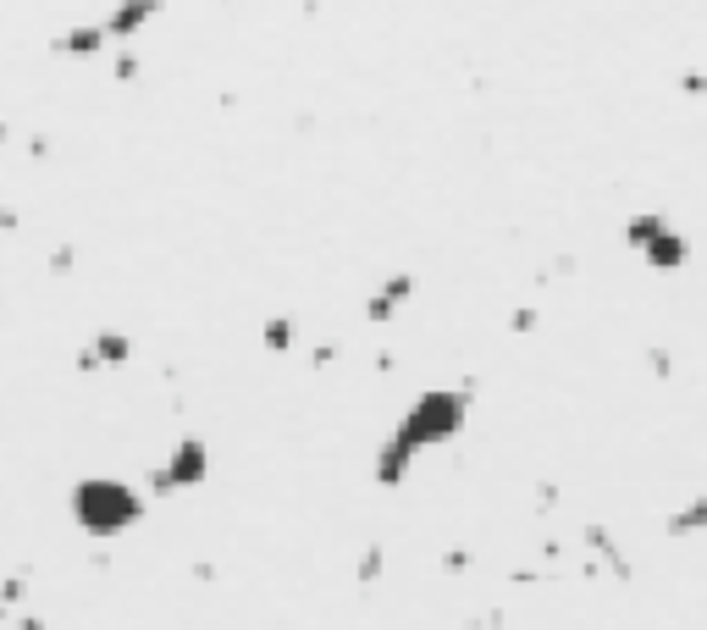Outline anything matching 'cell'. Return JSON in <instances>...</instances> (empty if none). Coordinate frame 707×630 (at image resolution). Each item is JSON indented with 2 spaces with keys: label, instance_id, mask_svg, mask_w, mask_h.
I'll return each mask as SVG.
<instances>
[{
  "label": "cell",
  "instance_id": "obj_4",
  "mask_svg": "<svg viewBox=\"0 0 707 630\" xmlns=\"http://www.w3.org/2000/svg\"><path fill=\"white\" fill-rule=\"evenodd\" d=\"M128 360H134V337L106 326V332H95V337L78 348V360H72V365H78V376H95V371H122Z\"/></svg>",
  "mask_w": 707,
  "mask_h": 630
},
{
  "label": "cell",
  "instance_id": "obj_24",
  "mask_svg": "<svg viewBox=\"0 0 707 630\" xmlns=\"http://www.w3.org/2000/svg\"><path fill=\"white\" fill-rule=\"evenodd\" d=\"M17 630H50V626H45L39 614H17Z\"/></svg>",
  "mask_w": 707,
  "mask_h": 630
},
{
  "label": "cell",
  "instance_id": "obj_10",
  "mask_svg": "<svg viewBox=\"0 0 707 630\" xmlns=\"http://www.w3.org/2000/svg\"><path fill=\"white\" fill-rule=\"evenodd\" d=\"M664 537H707V492H691L680 509H669Z\"/></svg>",
  "mask_w": 707,
  "mask_h": 630
},
{
  "label": "cell",
  "instance_id": "obj_15",
  "mask_svg": "<svg viewBox=\"0 0 707 630\" xmlns=\"http://www.w3.org/2000/svg\"><path fill=\"white\" fill-rule=\"evenodd\" d=\"M45 272H50V277H72V272H78V249H72V244H50Z\"/></svg>",
  "mask_w": 707,
  "mask_h": 630
},
{
  "label": "cell",
  "instance_id": "obj_2",
  "mask_svg": "<svg viewBox=\"0 0 707 630\" xmlns=\"http://www.w3.org/2000/svg\"><path fill=\"white\" fill-rule=\"evenodd\" d=\"M67 514H72V525L84 537L111 542V537H128L134 525H144L149 492L134 486V481H122V475H84L67 492Z\"/></svg>",
  "mask_w": 707,
  "mask_h": 630
},
{
  "label": "cell",
  "instance_id": "obj_14",
  "mask_svg": "<svg viewBox=\"0 0 707 630\" xmlns=\"http://www.w3.org/2000/svg\"><path fill=\"white\" fill-rule=\"evenodd\" d=\"M111 78H117V83H139L144 78L139 50H111Z\"/></svg>",
  "mask_w": 707,
  "mask_h": 630
},
{
  "label": "cell",
  "instance_id": "obj_11",
  "mask_svg": "<svg viewBox=\"0 0 707 630\" xmlns=\"http://www.w3.org/2000/svg\"><path fill=\"white\" fill-rule=\"evenodd\" d=\"M298 315H266V326H261V348L266 354H293L298 348Z\"/></svg>",
  "mask_w": 707,
  "mask_h": 630
},
{
  "label": "cell",
  "instance_id": "obj_7",
  "mask_svg": "<svg viewBox=\"0 0 707 630\" xmlns=\"http://www.w3.org/2000/svg\"><path fill=\"white\" fill-rule=\"evenodd\" d=\"M641 260H647L658 277H675V272H686V266H691V238H686L680 227H664V233L641 249Z\"/></svg>",
  "mask_w": 707,
  "mask_h": 630
},
{
  "label": "cell",
  "instance_id": "obj_18",
  "mask_svg": "<svg viewBox=\"0 0 707 630\" xmlns=\"http://www.w3.org/2000/svg\"><path fill=\"white\" fill-rule=\"evenodd\" d=\"M537 326H542V311H537V305H520V311L509 315V332H514V337H531Z\"/></svg>",
  "mask_w": 707,
  "mask_h": 630
},
{
  "label": "cell",
  "instance_id": "obj_12",
  "mask_svg": "<svg viewBox=\"0 0 707 630\" xmlns=\"http://www.w3.org/2000/svg\"><path fill=\"white\" fill-rule=\"evenodd\" d=\"M664 227H675V222H669L664 210H636V216L625 222V244H630V249L641 255V249H647V244H652V238H658Z\"/></svg>",
  "mask_w": 707,
  "mask_h": 630
},
{
  "label": "cell",
  "instance_id": "obj_17",
  "mask_svg": "<svg viewBox=\"0 0 707 630\" xmlns=\"http://www.w3.org/2000/svg\"><path fill=\"white\" fill-rule=\"evenodd\" d=\"M647 371H652L658 382H669V376H675V354H669L664 343H652V348H647Z\"/></svg>",
  "mask_w": 707,
  "mask_h": 630
},
{
  "label": "cell",
  "instance_id": "obj_22",
  "mask_svg": "<svg viewBox=\"0 0 707 630\" xmlns=\"http://www.w3.org/2000/svg\"><path fill=\"white\" fill-rule=\"evenodd\" d=\"M28 156H33V160H50V134H33V139H28Z\"/></svg>",
  "mask_w": 707,
  "mask_h": 630
},
{
  "label": "cell",
  "instance_id": "obj_23",
  "mask_svg": "<svg viewBox=\"0 0 707 630\" xmlns=\"http://www.w3.org/2000/svg\"><path fill=\"white\" fill-rule=\"evenodd\" d=\"M17 227H22V216L11 205H0V233H17Z\"/></svg>",
  "mask_w": 707,
  "mask_h": 630
},
{
  "label": "cell",
  "instance_id": "obj_6",
  "mask_svg": "<svg viewBox=\"0 0 707 630\" xmlns=\"http://www.w3.org/2000/svg\"><path fill=\"white\" fill-rule=\"evenodd\" d=\"M106 50H111L106 22H72L67 33L50 39V56H61V61H95V56H106Z\"/></svg>",
  "mask_w": 707,
  "mask_h": 630
},
{
  "label": "cell",
  "instance_id": "obj_16",
  "mask_svg": "<svg viewBox=\"0 0 707 630\" xmlns=\"http://www.w3.org/2000/svg\"><path fill=\"white\" fill-rule=\"evenodd\" d=\"M28 598V570H11L6 581H0V609H17Z\"/></svg>",
  "mask_w": 707,
  "mask_h": 630
},
{
  "label": "cell",
  "instance_id": "obj_13",
  "mask_svg": "<svg viewBox=\"0 0 707 630\" xmlns=\"http://www.w3.org/2000/svg\"><path fill=\"white\" fill-rule=\"evenodd\" d=\"M382 575H387V548H382V542H365V548H360V559H354V587H360V592H371Z\"/></svg>",
  "mask_w": 707,
  "mask_h": 630
},
{
  "label": "cell",
  "instance_id": "obj_21",
  "mask_svg": "<svg viewBox=\"0 0 707 630\" xmlns=\"http://www.w3.org/2000/svg\"><path fill=\"white\" fill-rule=\"evenodd\" d=\"M470 564H475V559H470L464 548H448V553H442V570H448V575H459V570H470Z\"/></svg>",
  "mask_w": 707,
  "mask_h": 630
},
{
  "label": "cell",
  "instance_id": "obj_20",
  "mask_svg": "<svg viewBox=\"0 0 707 630\" xmlns=\"http://www.w3.org/2000/svg\"><path fill=\"white\" fill-rule=\"evenodd\" d=\"M680 95L703 100V95H707V72H680Z\"/></svg>",
  "mask_w": 707,
  "mask_h": 630
},
{
  "label": "cell",
  "instance_id": "obj_19",
  "mask_svg": "<svg viewBox=\"0 0 707 630\" xmlns=\"http://www.w3.org/2000/svg\"><path fill=\"white\" fill-rule=\"evenodd\" d=\"M337 354H343V343H315V348H310V365H315V371H326Z\"/></svg>",
  "mask_w": 707,
  "mask_h": 630
},
{
  "label": "cell",
  "instance_id": "obj_1",
  "mask_svg": "<svg viewBox=\"0 0 707 630\" xmlns=\"http://www.w3.org/2000/svg\"><path fill=\"white\" fill-rule=\"evenodd\" d=\"M470 404H475V382H464V387H421V393L404 404L399 426H393V432L382 437V449H376V465H371L376 486L399 492V486L415 475L421 454L453 443V437L464 432Z\"/></svg>",
  "mask_w": 707,
  "mask_h": 630
},
{
  "label": "cell",
  "instance_id": "obj_9",
  "mask_svg": "<svg viewBox=\"0 0 707 630\" xmlns=\"http://www.w3.org/2000/svg\"><path fill=\"white\" fill-rule=\"evenodd\" d=\"M586 548H591V559H597L613 581H630V559H625V548L613 542L608 525H586Z\"/></svg>",
  "mask_w": 707,
  "mask_h": 630
},
{
  "label": "cell",
  "instance_id": "obj_3",
  "mask_svg": "<svg viewBox=\"0 0 707 630\" xmlns=\"http://www.w3.org/2000/svg\"><path fill=\"white\" fill-rule=\"evenodd\" d=\"M210 481V449L205 437H177V449L144 471V492L149 498H177V492H199Z\"/></svg>",
  "mask_w": 707,
  "mask_h": 630
},
{
  "label": "cell",
  "instance_id": "obj_8",
  "mask_svg": "<svg viewBox=\"0 0 707 630\" xmlns=\"http://www.w3.org/2000/svg\"><path fill=\"white\" fill-rule=\"evenodd\" d=\"M415 288H421L415 272H393V277H382V288L365 299V321H393V315L415 299Z\"/></svg>",
  "mask_w": 707,
  "mask_h": 630
},
{
  "label": "cell",
  "instance_id": "obj_5",
  "mask_svg": "<svg viewBox=\"0 0 707 630\" xmlns=\"http://www.w3.org/2000/svg\"><path fill=\"white\" fill-rule=\"evenodd\" d=\"M166 11V0H117L100 22H106V33H111V45H134L139 39L144 28L155 22Z\"/></svg>",
  "mask_w": 707,
  "mask_h": 630
}]
</instances>
